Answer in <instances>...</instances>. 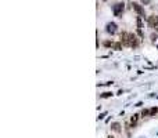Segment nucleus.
<instances>
[{
    "mask_svg": "<svg viewBox=\"0 0 158 138\" xmlns=\"http://www.w3.org/2000/svg\"><path fill=\"white\" fill-rule=\"evenodd\" d=\"M112 95V93H110V91H106V93H103V94L100 95V98H108V97H111Z\"/></svg>",
    "mask_w": 158,
    "mask_h": 138,
    "instance_id": "nucleus-10",
    "label": "nucleus"
},
{
    "mask_svg": "<svg viewBox=\"0 0 158 138\" xmlns=\"http://www.w3.org/2000/svg\"><path fill=\"white\" fill-rule=\"evenodd\" d=\"M141 116L146 118V116H150V109H144L143 112H141Z\"/></svg>",
    "mask_w": 158,
    "mask_h": 138,
    "instance_id": "nucleus-11",
    "label": "nucleus"
},
{
    "mask_svg": "<svg viewBox=\"0 0 158 138\" xmlns=\"http://www.w3.org/2000/svg\"><path fill=\"white\" fill-rule=\"evenodd\" d=\"M107 138H115V137H112V135H110V137H107Z\"/></svg>",
    "mask_w": 158,
    "mask_h": 138,
    "instance_id": "nucleus-13",
    "label": "nucleus"
},
{
    "mask_svg": "<svg viewBox=\"0 0 158 138\" xmlns=\"http://www.w3.org/2000/svg\"><path fill=\"white\" fill-rule=\"evenodd\" d=\"M137 120H139V115H133V118L130 119V123H132V127H135L136 126V123H137Z\"/></svg>",
    "mask_w": 158,
    "mask_h": 138,
    "instance_id": "nucleus-8",
    "label": "nucleus"
},
{
    "mask_svg": "<svg viewBox=\"0 0 158 138\" xmlns=\"http://www.w3.org/2000/svg\"><path fill=\"white\" fill-rule=\"evenodd\" d=\"M106 31H107V33H110V35H115L117 31H118V26H117L115 22H108L107 25H106Z\"/></svg>",
    "mask_w": 158,
    "mask_h": 138,
    "instance_id": "nucleus-5",
    "label": "nucleus"
},
{
    "mask_svg": "<svg viewBox=\"0 0 158 138\" xmlns=\"http://www.w3.org/2000/svg\"><path fill=\"white\" fill-rule=\"evenodd\" d=\"M124 3H115L114 6H112V13H114L115 17H121L122 15V13H124Z\"/></svg>",
    "mask_w": 158,
    "mask_h": 138,
    "instance_id": "nucleus-2",
    "label": "nucleus"
},
{
    "mask_svg": "<svg viewBox=\"0 0 158 138\" xmlns=\"http://www.w3.org/2000/svg\"><path fill=\"white\" fill-rule=\"evenodd\" d=\"M147 22H148V26H150V28H152V29H155V32H158V15L148 17Z\"/></svg>",
    "mask_w": 158,
    "mask_h": 138,
    "instance_id": "nucleus-3",
    "label": "nucleus"
},
{
    "mask_svg": "<svg viewBox=\"0 0 158 138\" xmlns=\"http://www.w3.org/2000/svg\"><path fill=\"white\" fill-rule=\"evenodd\" d=\"M122 46H124V44L121 43V42H118V43H114V44H112L114 50H122Z\"/></svg>",
    "mask_w": 158,
    "mask_h": 138,
    "instance_id": "nucleus-9",
    "label": "nucleus"
},
{
    "mask_svg": "<svg viewBox=\"0 0 158 138\" xmlns=\"http://www.w3.org/2000/svg\"><path fill=\"white\" fill-rule=\"evenodd\" d=\"M130 6H132V8L136 11V14H137L139 17L144 18V17H146V11H144V7L141 6V4H139V3H132Z\"/></svg>",
    "mask_w": 158,
    "mask_h": 138,
    "instance_id": "nucleus-1",
    "label": "nucleus"
},
{
    "mask_svg": "<svg viewBox=\"0 0 158 138\" xmlns=\"http://www.w3.org/2000/svg\"><path fill=\"white\" fill-rule=\"evenodd\" d=\"M143 4H150V0H141Z\"/></svg>",
    "mask_w": 158,
    "mask_h": 138,
    "instance_id": "nucleus-12",
    "label": "nucleus"
},
{
    "mask_svg": "<svg viewBox=\"0 0 158 138\" xmlns=\"http://www.w3.org/2000/svg\"><path fill=\"white\" fill-rule=\"evenodd\" d=\"M111 130H112V131H115V133H122V128H121V124H119V123H117V122L111 124Z\"/></svg>",
    "mask_w": 158,
    "mask_h": 138,
    "instance_id": "nucleus-7",
    "label": "nucleus"
},
{
    "mask_svg": "<svg viewBox=\"0 0 158 138\" xmlns=\"http://www.w3.org/2000/svg\"><path fill=\"white\" fill-rule=\"evenodd\" d=\"M119 42L124 44L125 47H129V32H122V33H121Z\"/></svg>",
    "mask_w": 158,
    "mask_h": 138,
    "instance_id": "nucleus-6",
    "label": "nucleus"
},
{
    "mask_svg": "<svg viewBox=\"0 0 158 138\" xmlns=\"http://www.w3.org/2000/svg\"><path fill=\"white\" fill-rule=\"evenodd\" d=\"M139 39L137 36L135 35V33H129V47H132V49H136V47H139Z\"/></svg>",
    "mask_w": 158,
    "mask_h": 138,
    "instance_id": "nucleus-4",
    "label": "nucleus"
}]
</instances>
